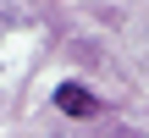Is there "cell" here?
Returning <instances> with one entry per match:
<instances>
[{
    "instance_id": "obj_1",
    "label": "cell",
    "mask_w": 149,
    "mask_h": 138,
    "mask_svg": "<svg viewBox=\"0 0 149 138\" xmlns=\"http://www.w3.org/2000/svg\"><path fill=\"white\" fill-rule=\"evenodd\" d=\"M55 105H61L66 116H94V111H100V100H94L88 89H77V83H61V89H55Z\"/></svg>"
}]
</instances>
